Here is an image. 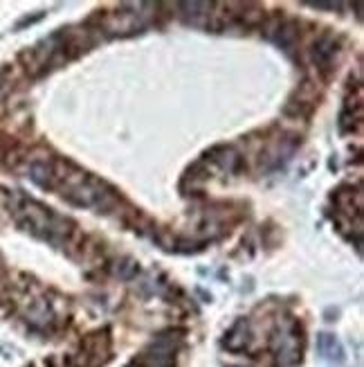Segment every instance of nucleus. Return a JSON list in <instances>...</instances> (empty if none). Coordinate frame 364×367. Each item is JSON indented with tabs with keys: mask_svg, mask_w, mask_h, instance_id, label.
Masks as SVG:
<instances>
[{
	"mask_svg": "<svg viewBox=\"0 0 364 367\" xmlns=\"http://www.w3.org/2000/svg\"><path fill=\"white\" fill-rule=\"evenodd\" d=\"M12 210L16 214L18 226L25 233L34 235L36 239L50 241L54 246L70 244V237L74 235V224L70 219L54 214L50 208L25 196H18V203H14Z\"/></svg>",
	"mask_w": 364,
	"mask_h": 367,
	"instance_id": "f257e3e1",
	"label": "nucleus"
},
{
	"mask_svg": "<svg viewBox=\"0 0 364 367\" xmlns=\"http://www.w3.org/2000/svg\"><path fill=\"white\" fill-rule=\"evenodd\" d=\"M338 50H340L338 41H335L331 34H324L313 43L311 59L322 72H329V70H333V59H335V54H338Z\"/></svg>",
	"mask_w": 364,
	"mask_h": 367,
	"instance_id": "f03ea898",
	"label": "nucleus"
},
{
	"mask_svg": "<svg viewBox=\"0 0 364 367\" xmlns=\"http://www.w3.org/2000/svg\"><path fill=\"white\" fill-rule=\"evenodd\" d=\"M30 180L41 189H56L59 180H56V167L50 158H36L30 165Z\"/></svg>",
	"mask_w": 364,
	"mask_h": 367,
	"instance_id": "7ed1b4c3",
	"label": "nucleus"
},
{
	"mask_svg": "<svg viewBox=\"0 0 364 367\" xmlns=\"http://www.w3.org/2000/svg\"><path fill=\"white\" fill-rule=\"evenodd\" d=\"M315 347H317V354L322 356L324 361L342 363L344 359H347V354H344V345L333 334H326V331L317 334V343H315Z\"/></svg>",
	"mask_w": 364,
	"mask_h": 367,
	"instance_id": "20e7f679",
	"label": "nucleus"
},
{
	"mask_svg": "<svg viewBox=\"0 0 364 367\" xmlns=\"http://www.w3.org/2000/svg\"><path fill=\"white\" fill-rule=\"evenodd\" d=\"M25 320L30 322L32 327H38V329H43V327L52 325V320H54V309H52V304L47 302V300H43V297H38V300H34L30 306H27Z\"/></svg>",
	"mask_w": 364,
	"mask_h": 367,
	"instance_id": "39448f33",
	"label": "nucleus"
},
{
	"mask_svg": "<svg viewBox=\"0 0 364 367\" xmlns=\"http://www.w3.org/2000/svg\"><path fill=\"white\" fill-rule=\"evenodd\" d=\"M207 158L212 162H216L220 169L229 171V173L241 169V162H243L241 156H238L232 147H214L212 151H207Z\"/></svg>",
	"mask_w": 364,
	"mask_h": 367,
	"instance_id": "423d86ee",
	"label": "nucleus"
},
{
	"mask_svg": "<svg viewBox=\"0 0 364 367\" xmlns=\"http://www.w3.org/2000/svg\"><path fill=\"white\" fill-rule=\"evenodd\" d=\"M247 343H250V327H247L245 320L234 322L232 329L225 334V341H223V345L229 352H243Z\"/></svg>",
	"mask_w": 364,
	"mask_h": 367,
	"instance_id": "0eeeda50",
	"label": "nucleus"
},
{
	"mask_svg": "<svg viewBox=\"0 0 364 367\" xmlns=\"http://www.w3.org/2000/svg\"><path fill=\"white\" fill-rule=\"evenodd\" d=\"M272 41H276V45L283 47L286 52H290L292 47H297V41H299V23L297 21H281L279 30L274 32Z\"/></svg>",
	"mask_w": 364,
	"mask_h": 367,
	"instance_id": "6e6552de",
	"label": "nucleus"
},
{
	"mask_svg": "<svg viewBox=\"0 0 364 367\" xmlns=\"http://www.w3.org/2000/svg\"><path fill=\"white\" fill-rule=\"evenodd\" d=\"M180 9H185V23H194L200 25V21H205L212 14V9L216 7L214 3H180Z\"/></svg>",
	"mask_w": 364,
	"mask_h": 367,
	"instance_id": "1a4fd4ad",
	"label": "nucleus"
},
{
	"mask_svg": "<svg viewBox=\"0 0 364 367\" xmlns=\"http://www.w3.org/2000/svg\"><path fill=\"white\" fill-rule=\"evenodd\" d=\"M138 264L135 262H133V259H122V262H117V275L119 277H124V279H129V277H133V275H135L138 273Z\"/></svg>",
	"mask_w": 364,
	"mask_h": 367,
	"instance_id": "9d476101",
	"label": "nucleus"
},
{
	"mask_svg": "<svg viewBox=\"0 0 364 367\" xmlns=\"http://www.w3.org/2000/svg\"><path fill=\"white\" fill-rule=\"evenodd\" d=\"M12 151H14V142L7 138V135L0 133V165H5L7 158L12 156Z\"/></svg>",
	"mask_w": 364,
	"mask_h": 367,
	"instance_id": "9b49d317",
	"label": "nucleus"
},
{
	"mask_svg": "<svg viewBox=\"0 0 364 367\" xmlns=\"http://www.w3.org/2000/svg\"><path fill=\"white\" fill-rule=\"evenodd\" d=\"M45 14H34V16H25L23 18V21H18L16 23V30H23V27L25 25H32V23H36V21H41V18H43Z\"/></svg>",
	"mask_w": 364,
	"mask_h": 367,
	"instance_id": "f8f14e48",
	"label": "nucleus"
},
{
	"mask_svg": "<svg viewBox=\"0 0 364 367\" xmlns=\"http://www.w3.org/2000/svg\"><path fill=\"white\" fill-rule=\"evenodd\" d=\"M308 7H315V9H340L342 5L340 3H306Z\"/></svg>",
	"mask_w": 364,
	"mask_h": 367,
	"instance_id": "ddd939ff",
	"label": "nucleus"
}]
</instances>
